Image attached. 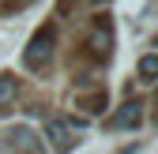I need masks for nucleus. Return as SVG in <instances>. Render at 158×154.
Listing matches in <instances>:
<instances>
[{
	"mask_svg": "<svg viewBox=\"0 0 158 154\" xmlns=\"http://www.w3.org/2000/svg\"><path fill=\"white\" fill-rule=\"evenodd\" d=\"M49 60H53V26H42V30H34L30 45L23 49V64L30 71H42Z\"/></svg>",
	"mask_w": 158,
	"mask_h": 154,
	"instance_id": "f257e3e1",
	"label": "nucleus"
},
{
	"mask_svg": "<svg viewBox=\"0 0 158 154\" xmlns=\"http://www.w3.org/2000/svg\"><path fill=\"white\" fill-rule=\"evenodd\" d=\"M109 53H113V23H109V15H98L87 34V56L90 60H109Z\"/></svg>",
	"mask_w": 158,
	"mask_h": 154,
	"instance_id": "f03ea898",
	"label": "nucleus"
},
{
	"mask_svg": "<svg viewBox=\"0 0 158 154\" xmlns=\"http://www.w3.org/2000/svg\"><path fill=\"white\" fill-rule=\"evenodd\" d=\"M8 143H11V154H45V143L38 132H30L27 124H19L8 132Z\"/></svg>",
	"mask_w": 158,
	"mask_h": 154,
	"instance_id": "7ed1b4c3",
	"label": "nucleus"
},
{
	"mask_svg": "<svg viewBox=\"0 0 158 154\" xmlns=\"http://www.w3.org/2000/svg\"><path fill=\"white\" fill-rule=\"evenodd\" d=\"M45 139L53 143V150H56V154H72V147H75L72 124H68L64 117H53V120L45 124Z\"/></svg>",
	"mask_w": 158,
	"mask_h": 154,
	"instance_id": "20e7f679",
	"label": "nucleus"
},
{
	"mask_svg": "<svg viewBox=\"0 0 158 154\" xmlns=\"http://www.w3.org/2000/svg\"><path fill=\"white\" fill-rule=\"evenodd\" d=\"M139 120H143V102L132 98V102H124V105L106 120V128H139Z\"/></svg>",
	"mask_w": 158,
	"mask_h": 154,
	"instance_id": "39448f33",
	"label": "nucleus"
},
{
	"mask_svg": "<svg viewBox=\"0 0 158 154\" xmlns=\"http://www.w3.org/2000/svg\"><path fill=\"white\" fill-rule=\"evenodd\" d=\"M75 105H83V113H102V109L109 105V94H106V90H94V94H79V98H75Z\"/></svg>",
	"mask_w": 158,
	"mask_h": 154,
	"instance_id": "423d86ee",
	"label": "nucleus"
},
{
	"mask_svg": "<svg viewBox=\"0 0 158 154\" xmlns=\"http://www.w3.org/2000/svg\"><path fill=\"white\" fill-rule=\"evenodd\" d=\"M15 94H19V79L15 75H0V113L15 102Z\"/></svg>",
	"mask_w": 158,
	"mask_h": 154,
	"instance_id": "0eeeda50",
	"label": "nucleus"
},
{
	"mask_svg": "<svg viewBox=\"0 0 158 154\" xmlns=\"http://www.w3.org/2000/svg\"><path fill=\"white\" fill-rule=\"evenodd\" d=\"M139 79H143V83H154V79H158V56H154V53L139 60Z\"/></svg>",
	"mask_w": 158,
	"mask_h": 154,
	"instance_id": "6e6552de",
	"label": "nucleus"
},
{
	"mask_svg": "<svg viewBox=\"0 0 158 154\" xmlns=\"http://www.w3.org/2000/svg\"><path fill=\"white\" fill-rule=\"evenodd\" d=\"M30 0H8V11H19V8H27Z\"/></svg>",
	"mask_w": 158,
	"mask_h": 154,
	"instance_id": "1a4fd4ad",
	"label": "nucleus"
},
{
	"mask_svg": "<svg viewBox=\"0 0 158 154\" xmlns=\"http://www.w3.org/2000/svg\"><path fill=\"white\" fill-rule=\"evenodd\" d=\"M68 8H72V0H60V11H68Z\"/></svg>",
	"mask_w": 158,
	"mask_h": 154,
	"instance_id": "9d476101",
	"label": "nucleus"
},
{
	"mask_svg": "<svg viewBox=\"0 0 158 154\" xmlns=\"http://www.w3.org/2000/svg\"><path fill=\"white\" fill-rule=\"evenodd\" d=\"M154 105H158V94H154ZM154 117H158V109H154Z\"/></svg>",
	"mask_w": 158,
	"mask_h": 154,
	"instance_id": "9b49d317",
	"label": "nucleus"
}]
</instances>
